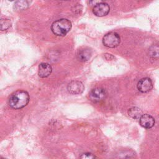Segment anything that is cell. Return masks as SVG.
<instances>
[{
	"label": "cell",
	"instance_id": "6da1fadb",
	"mask_svg": "<svg viewBox=\"0 0 159 159\" xmlns=\"http://www.w3.org/2000/svg\"><path fill=\"white\" fill-rule=\"evenodd\" d=\"M29 99V94L26 91L17 90L11 94L8 99V104L12 109H20L28 104Z\"/></svg>",
	"mask_w": 159,
	"mask_h": 159
},
{
	"label": "cell",
	"instance_id": "7a4b0ae2",
	"mask_svg": "<svg viewBox=\"0 0 159 159\" xmlns=\"http://www.w3.org/2000/svg\"><path fill=\"white\" fill-rule=\"evenodd\" d=\"M71 22L67 19H60L53 22L51 25L52 32L57 36H65L71 29Z\"/></svg>",
	"mask_w": 159,
	"mask_h": 159
},
{
	"label": "cell",
	"instance_id": "3957f363",
	"mask_svg": "<svg viewBox=\"0 0 159 159\" xmlns=\"http://www.w3.org/2000/svg\"><path fill=\"white\" fill-rule=\"evenodd\" d=\"M120 42V37L116 32H109L106 34L102 38L103 45L108 48H115Z\"/></svg>",
	"mask_w": 159,
	"mask_h": 159
},
{
	"label": "cell",
	"instance_id": "277c9868",
	"mask_svg": "<svg viewBox=\"0 0 159 159\" xmlns=\"http://www.w3.org/2000/svg\"><path fill=\"white\" fill-rule=\"evenodd\" d=\"M106 96V91L102 88H95L91 89L89 93V99L93 102H101L104 99Z\"/></svg>",
	"mask_w": 159,
	"mask_h": 159
},
{
	"label": "cell",
	"instance_id": "5b68a950",
	"mask_svg": "<svg viewBox=\"0 0 159 159\" xmlns=\"http://www.w3.org/2000/svg\"><path fill=\"white\" fill-rule=\"evenodd\" d=\"M110 11L109 4L104 2H100L95 5L93 9V14L98 17H103L108 14Z\"/></svg>",
	"mask_w": 159,
	"mask_h": 159
},
{
	"label": "cell",
	"instance_id": "8992f818",
	"mask_svg": "<svg viewBox=\"0 0 159 159\" xmlns=\"http://www.w3.org/2000/svg\"><path fill=\"white\" fill-rule=\"evenodd\" d=\"M84 86L83 84L77 80H73L70 82L67 86L68 91L72 94H79L83 92Z\"/></svg>",
	"mask_w": 159,
	"mask_h": 159
},
{
	"label": "cell",
	"instance_id": "52a82bcc",
	"mask_svg": "<svg viewBox=\"0 0 159 159\" xmlns=\"http://www.w3.org/2000/svg\"><path fill=\"white\" fill-rule=\"evenodd\" d=\"M153 88V83L149 78H143L137 83V89L141 93H147Z\"/></svg>",
	"mask_w": 159,
	"mask_h": 159
},
{
	"label": "cell",
	"instance_id": "ba28073f",
	"mask_svg": "<svg viewBox=\"0 0 159 159\" xmlns=\"http://www.w3.org/2000/svg\"><path fill=\"white\" fill-rule=\"evenodd\" d=\"M139 122L140 125L145 129H150L155 124L154 118L150 114H143L139 119Z\"/></svg>",
	"mask_w": 159,
	"mask_h": 159
},
{
	"label": "cell",
	"instance_id": "9c48e42d",
	"mask_svg": "<svg viewBox=\"0 0 159 159\" xmlns=\"http://www.w3.org/2000/svg\"><path fill=\"white\" fill-rule=\"evenodd\" d=\"M52 71L51 65L47 63H41L39 65V76L40 78L48 77Z\"/></svg>",
	"mask_w": 159,
	"mask_h": 159
},
{
	"label": "cell",
	"instance_id": "30bf717a",
	"mask_svg": "<svg viewBox=\"0 0 159 159\" xmlns=\"http://www.w3.org/2000/svg\"><path fill=\"white\" fill-rule=\"evenodd\" d=\"M92 52L88 48H84L78 50L76 54L77 59L80 61H86L89 60L91 57Z\"/></svg>",
	"mask_w": 159,
	"mask_h": 159
},
{
	"label": "cell",
	"instance_id": "8fae6325",
	"mask_svg": "<svg viewBox=\"0 0 159 159\" xmlns=\"http://www.w3.org/2000/svg\"><path fill=\"white\" fill-rule=\"evenodd\" d=\"M128 114L131 118L137 119L141 117V116L143 115V113L140 108L137 107H132L129 109Z\"/></svg>",
	"mask_w": 159,
	"mask_h": 159
},
{
	"label": "cell",
	"instance_id": "7c38bea8",
	"mask_svg": "<svg viewBox=\"0 0 159 159\" xmlns=\"http://www.w3.org/2000/svg\"><path fill=\"white\" fill-rule=\"evenodd\" d=\"M0 24H1V30H6L11 26V22L8 19H1Z\"/></svg>",
	"mask_w": 159,
	"mask_h": 159
},
{
	"label": "cell",
	"instance_id": "4fadbf2b",
	"mask_svg": "<svg viewBox=\"0 0 159 159\" xmlns=\"http://www.w3.org/2000/svg\"><path fill=\"white\" fill-rule=\"evenodd\" d=\"M29 6L28 2L27 1H17L15 4H14V6L15 8L18 9V10H21V9H25L26 7H27Z\"/></svg>",
	"mask_w": 159,
	"mask_h": 159
},
{
	"label": "cell",
	"instance_id": "5bb4252c",
	"mask_svg": "<svg viewBox=\"0 0 159 159\" xmlns=\"http://www.w3.org/2000/svg\"><path fill=\"white\" fill-rule=\"evenodd\" d=\"M79 159H96V158L91 153H84L80 155Z\"/></svg>",
	"mask_w": 159,
	"mask_h": 159
},
{
	"label": "cell",
	"instance_id": "9a60e30c",
	"mask_svg": "<svg viewBox=\"0 0 159 159\" xmlns=\"http://www.w3.org/2000/svg\"><path fill=\"white\" fill-rule=\"evenodd\" d=\"M1 159H6V158H1Z\"/></svg>",
	"mask_w": 159,
	"mask_h": 159
}]
</instances>
